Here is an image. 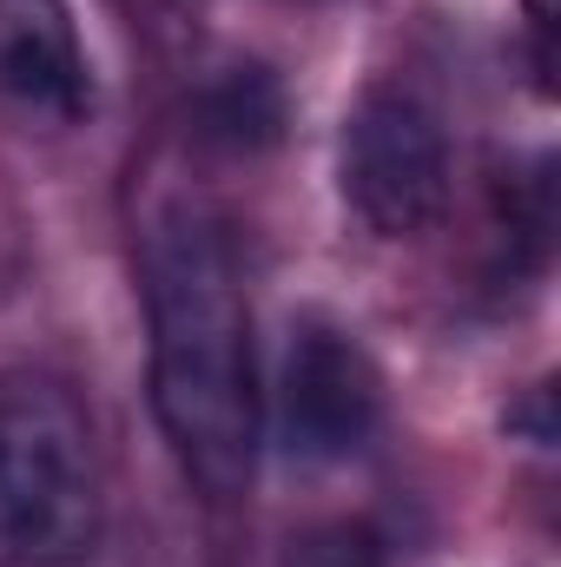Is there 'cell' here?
I'll return each mask as SVG.
<instances>
[{
  "label": "cell",
  "mask_w": 561,
  "mask_h": 567,
  "mask_svg": "<svg viewBox=\"0 0 561 567\" xmlns=\"http://www.w3.org/2000/svg\"><path fill=\"white\" fill-rule=\"evenodd\" d=\"M145 323H152V410L165 442L212 502L245 495L265 442V390H258L238 245L218 212L178 198L152 218Z\"/></svg>",
  "instance_id": "6da1fadb"
},
{
  "label": "cell",
  "mask_w": 561,
  "mask_h": 567,
  "mask_svg": "<svg viewBox=\"0 0 561 567\" xmlns=\"http://www.w3.org/2000/svg\"><path fill=\"white\" fill-rule=\"evenodd\" d=\"M100 449L47 370H0V567H67L100 542Z\"/></svg>",
  "instance_id": "7a4b0ae2"
},
{
  "label": "cell",
  "mask_w": 561,
  "mask_h": 567,
  "mask_svg": "<svg viewBox=\"0 0 561 567\" xmlns=\"http://www.w3.org/2000/svg\"><path fill=\"white\" fill-rule=\"evenodd\" d=\"M337 178L350 212L377 238H417L449 205V126L410 80H377L337 140Z\"/></svg>",
  "instance_id": "3957f363"
},
{
  "label": "cell",
  "mask_w": 561,
  "mask_h": 567,
  "mask_svg": "<svg viewBox=\"0 0 561 567\" xmlns=\"http://www.w3.org/2000/svg\"><path fill=\"white\" fill-rule=\"evenodd\" d=\"M384 423V377L337 323H304L284 350L278 442L290 462H350Z\"/></svg>",
  "instance_id": "277c9868"
},
{
  "label": "cell",
  "mask_w": 561,
  "mask_h": 567,
  "mask_svg": "<svg viewBox=\"0 0 561 567\" xmlns=\"http://www.w3.org/2000/svg\"><path fill=\"white\" fill-rule=\"evenodd\" d=\"M0 100L40 126H80L93 66L67 0H0Z\"/></svg>",
  "instance_id": "5b68a950"
},
{
  "label": "cell",
  "mask_w": 561,
  "mask_h": 567,
  "mask_svg": "<svg viewBox=\"0 0 561 567\" xmlns=\"http://www.w3.org/2000/svg\"><path fill=\"white\" fill-rule=\"evenodd\" d=\"M198 133L212 145H232V152H258V145H278L284 133V86L265 66H232L225 80L205 86L198 100Z\"/></svg>",
  "instance_id": "8992f818"
},
{
  "label": "cell",
  "mask_w": 561,
  "mask_h": 567,
  "mask_svg": "<svg viewBox=\"0 0 561 567\" xmlns=\"http://www.w3.org/2000/svg\"><path fill=\"white\" fill-rule=\"evenodd\" d=\"M310 567H384V555H377L364 535H337L324 555H310Z\"/></svg>",
  "instance_id": "52a82bcc"
}]
</instances>
